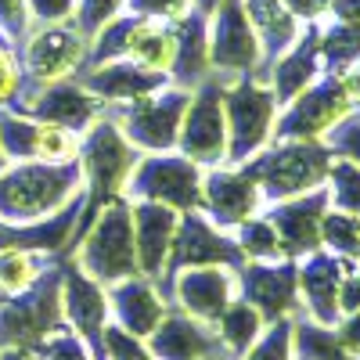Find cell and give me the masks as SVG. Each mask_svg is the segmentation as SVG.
<instances>
[{
    "instance_id": "obj_6",
    "label": "cell",
    "mask_w": 360,
    "mask_h": 360,
    "mask_svg": "<svg viewBox=\"0 0 360 360\" xmlns=\"http://www.w3.org/2000/svg\"><path fill=\"white\" fill-rule=\"evenodd\" d=\"M79 159H83V176L90 184V209L83 213V220L101 209V202L123 195L130 184V173L137 166V148L130 144V137L119 130L115 119H98L90 127L86 141L79 144Z\"/></svg>"
},
{
    "instance_id": "obj_47",
    "label": "cell",
    "mask_w": 360,
    "mask_h": 360,
    "mask_svg": "<svg viewBox=\"0 0 360 360\" xmlns=\"http://www.w3.org/2000/svg\"><path fill=\"white\" fill-rule=\"evenodd\" d=\"M335 76H339V83H342V90H346V98H349L353 108H356V105H360V58H356L353 65L339 69Z\"/></svg>"
},
{
    "instance_id": "obj_13",
    "label": "cell",
    "mask_w": 360,
    "mask_h": 360,
    "mask_svg": "<svg viewBox=\"0 0 360 360\" xmlns=\"http://www.w3.org/2000/svg\"><path fill=\"white\" fill-rule=\"evenodd\" d=\"M188 101H191L188 90H159L152 98L130 101V112L123 119H115V123L130 137V144L148 148V152H166L180 137Z\"/></svg>"
},
{
    "instance_id": "obj_44",
    "label": "cell",
    "mask_w": 360,
    "mask_h": 360,
    "mask_svg": "<svg viewBox=\"0 0 360 360\" xmlns=\"http://www.w3.org/2000/svg\"><path fill=\"white\" fill-rule=\"evenodd\" d=\"M339 314H360V266H349L339 285Z\"/></svg>"
},
{
    "instance_id": "obj_9",
    "label": "cell",
    "mask_w": 360,
    "mask_h": 360,
    "mask_svg": "<svg viewBox=\"0 0 360 360\" xmlns=\"http://www.w3.org/2000/svg\"><path fill=\"white\" fill-rule=\"evenodd\" d=\"M259 65H263V47L242 0H227L217 8L213 33H209V69L220 79L234 83L242 76H256Z\"/></svg>"
},
{
    "instance_id": "obj_16",
    "label": "cell",
    "mask_w": 360,
    "mask_h": 360,
    "mask_svg": "<svg viewBox=\"0 0 360 360\" xmlns=\"http://www.w3.org/2000/svg\"><path fill=\"white\" fill-rule=\"evenodd\" d=\"M259 188L256 180L242 169H213L209 176H202V205L205 217L213 220L220 231H234L238 224H245L249 217L259 213Z\"/></svg>"
},
{
    "instance_id": "obj_22",
    "label": "cell",
    "mask_w": 360,
    "mask_h": 360,
    "mask_svg": "<svg viewBox=\"0 0 360 360\" xmlns=\"http://www.w3.org/2000/svg\"><path fill=\"white\" fill-rule=\"evenodd\" d=\"M148 349L155 353V360H202L209 353H220L224 346L213 324H202L184 310H166L162 324L148 335Z\"/></svg>"
},
{
    "instance_id": "obj_28",
    "label": "cell",
    "mask_w": 360,
    "mask_h": 360,
    "mask_svg": "<svg viewBox=\"0 0 360 360\" xmlns=\"http://www.w3.org/2000/svg\"><path fill=\"white\" fill-rule=\"evenodd\" d=\"M213 328H217V339H220L224 353H231L234 360H242V356L256 346V339L263 335L266 321L259 317V310H256L252 303H245V299L238 295L234 303L220 314V321H217Z\"/></svg>"
},
{
    "instance_id": "obj_8",
    "label": "cell",
    "mask_w": 360,
    "mask_h": 360,
    "mask_svg": "<svg viewBox=\"0 0 360 360\" xmlns=\"http://www.w3.org/2000/svg\"><path fill=\"white\" fill-rule=\"evenodd\" d=\"M224 90L227 79H205L195 98L188 101L184 123H180V152L195 166H220L227 162V115H224Z\"/></svg>"
},
{
    "instance_id": "obj_27",
    "label": "cell",
    "mask_w": 360,
    "mask_h": 360,
    "mask_svg": "<svg viewBox=\"0 0 360 360\" xmlns=\"http://www.w3.org/2000/svg\"><path fill=\"white\" fill-rule=\"evenodd\" d=\"M123 54L134 58L141 69H152V72H169L176 62V33L166 25H152V22H141L127 29V44Z\"/></svg>"
},
{
    "instance_id": "obj_7",
    "label": "cell",
    "mask_w": 360,
    "mask_h": 360,
    "mask_svg": "<svg viewBox=\"0 0 360 360\" xmlns=\"http://www.w3.org/2000/svg\"><path fill=\"white\" fill-rule=\"evenodd\" d=\"M353 112V101L335 72H321L303 94H295L288 105H281L278 123H274V141H324L328 130L339 127Z\"/></svg>"
},
{
    "instance_id": "obj_49",
    "label": "cell",
    "mask_w": 360,
    "mask_h": 360,
    "mask_svg": "<svg viewBox=\"0 0 360 360\" xmlns=\"http://www.w3.org/2000/svg\"><path fill=\"white\" fill-rule=\"evenodd\" d=\"M25 0H0V25H11V29H22L25 22Z\"/></svg>"
},
{
    "instance_id": "obj_40",
    "label": "cell",
    "mask_w": 360,
    "mask_h": 360,
    "mask_svg": "<svg viewBox=\"0 0 360 360\" xmlns=\"http://www.w3.org/2000/svg\"><path fill=\"white\" fill-rule=\"evenodd\" d=\"M44 360H94L90 356V346L76 335V332H54L40 342Z\"/></svg>"
},
{
    "instance_id": "obj_36",
    "label": "cell",
    "mask_w": 360,
    "mask_h": 360,
    "mask_svg": "<svg viewBox=\"0 0 360 360\" xmlns=\"http://www.w3.org/2000/svg\"><path fill=\"white\" fill-rule=\"evenodd\" d=\"M33 137H37V119L4 115L0 119V152L11 159H33Z\"/></svg>"
},
{
    "instance_id": "obj_24",
    "label": "cell",
    "mask_w": 360,
    "mask_h": 360,
    "mask_svg": "<svg viewBox=\"0 0 360 360\" xmlns=\"http://www.w3.org/2000/svg\"><path fill=\"white\" fill-rule=\"evenodd\" d=\"M25 108L33 112L40 123H58V127H69V130H90L98 123V112H101V98L90 94L86 86L76 83H51L40 98H29Z\"/></svg>"
},
{
    "instance_id": "obj_17",
    "label": "cell",
    "mask_w": 360,
    "mask_h": 360,
    "mask_svg": "<svg viewBox=\"0 0 360 360\" xmlns=\"http://www.w3.org/2000/svg\"><path fill=\"white\" fill-rule=\"evenodd\" d=\"M86 54V40L79 29L65 22H44L25 40V65L40 83H58L79 69Z\"/></svg>"
},
{
    "instance_id": "obj_45",
    "label": "cell",
    "mask_w": 360,
    "mask_h": 360,
    "mask_svg": "<svg viewBox=\"0 0 360 360\" xmlns=\"http://www.w3.org/2000/svg\"><path fill=\"white\" fill-rule=\"evenodd\" d=\"M281 4L299 22H321V18H328V0H281Z\"/></svg>"
},
{
    "instance_id": "obj_41",
    "label": "cell",
    "mask_w": 360,
    "mask_h": 360,
    "mask_svg": "<svg viewBox=\"0 0 360 360\" xmlns=\"http://www.w3.org/2000/svg\"><path fill=\"white\" fill-rule=\"evenodd\" d=\"M191 0H130V11L144 18H184Z\"/></svg>"
},
{
    "instance_id": "obj_55",
    "label": "cell",
    "mask_w": 360,
    "mask_h": 360,
    "mask_svg": "<svg viewBox=\"0 0 360 360\" xmlns=\"http://www.w3.org/2000/svg\"><path fill=\"white\" fill-rule=\"evenodd\" d=\"M356 266H360V263H356Z\"/></svg>"
},
{
    "instance_id": "obj_23",
    "label": "cell",
    "mask_w": 360,
    "mask_h": 360,
    "mask_svg": "<svg viewBox=\"0 0 360 360\" xmlns=\"http://www.w3.org/2000/svg\"><path fill=\"white\" fill-rule=\"evenodd\" d=\"M321 72H324V65H321V47H317V22H307L299 40L266 69V86L274 90L278 105H288L295 94H303Z\"/></svg>"
},
{
    "instance_id": "obj_14",
    "label": "cell",
    "mask_w": 360,
    "mask_h": 360,
    "mask_svg": "<svg viewBox=\"0 0 360 360\" xmlns=\"http://www.w3.org/2000/svg\"><path fill=\"white\" fill-rule=\"evenodd\" d=\"M176 310L202 324H217L220 314L238 299V270L231 266H184L169 278Z\"/></svg>"
},
{
    "instance_id": "obj_30",
    "label": "cell",
    "mask_w": 360,
    "mask_h": 360,
    "mask_svg": "<svg viewBox=\"0 0 360 360\" xmlns=\"http://www.w3.org/2000/svg\"><path fill=\"white\" fill-rule=\"evenodd\" d=\"M317 47L324 72H339L360 58V22H317Z\"/></svg>"
},
{
    "instance_id": "obj_10",
    "label": "cell",
    "mask_w": 360,
    "mask_h": 360,
    "mask_svg": "<svg viewBox=\"0 0 360 360\" xmlns=\"http://www.w3.org/2000/svg\"><path fill=\"white\" fill-rule=\"evenodd\" d=\"M127 195L137 202H162L176 213H188V209L202 205V173L198 166L184 155V159H173V155H155V159H144L141 166H134L130 173V184Z\"/></svg>"
},
{
    "instance_id": "obj_32",
    "label": "cell",
    "mask_w": 360,
    "mask_h": 360,
    "mask_svg": "<svg viewBox=\"0 0 360 360\" xmlns=\"http://www.w3.org/2000/svg\"><path fill=\"white\" fill-rule=\"evenodd\" d=\"M234 242L238 249L245 252L249 263H274V259H285V249H281V238L274 231V224H270L266 217H249L245 224L234 227Z\"/></svg>"
},
{
    "instance_id": "obj_42",
    "label": "cell",
    "mask_w": 360,
    "mask_h": 360,
    "mask_svg": "<svg viewBox=\"0 0 360 360\" xmlns=\"http://www.w3.org/2000/svg\"><path fill=\"white\" fill-rule=\"evenodd\" d=\"M18 86H22V76H18V62H15V54H11L8 47H0V105L15 101Z\"/></svg>"
},
{
    "instance_id": "obj_31",
    "label": "cell",
    "mask_w": 360,
    "mask_h": 360,
    "mask_svg": "<svg viewBox=\"0 0 360 360\" xmlns=\"http://www.w3.org/2000/svg\"><path fill=\"white\" fill-rule=\"evenodd\" d=\"M321 249L335 252L339 259L360 263V217L328 205V213L321 220Z\"/></svg>"
},
{
    "instance_id": "obj_35",
    "label": "cell",
    "mask_w": 360,
    "mask_h": 360,
    "mask_svg": "<svg viewBox=\"0 0 360 360\" xmlns=\"http://www.w3.org/2000/svg\"><path fill=\"white\" fill-rule=\"evenodd\" d=\"M44 274L40 259L25 249H0V295H18Z\"/></svg>"
},
{
    "instance_id": "obj_48",
    "label": "cell",
    "mask_w": 360,
    "mask_h": 360,
    "mask_svg": "<svg viewBox=\"0 0 360 360\" xmlns=\"http://www.w3.org/2000/svg\"><path fill=\"white\" fill-rule=\"evenodd\" d=\"M328 18H335V22H360V0H328Z\"/></svg>"
},
{
    "instance_id": "obj_46",
    "label": "cell",
    "mask_w": 360,
    "mask_h": 360,
    "mask_svg": "<svg viewBox=\"0 0 360 360\" xmlns=\"http://www.w3.org/2000/svg\"><path fill=\"white\" fill-rule=\"evenodd\" d=\"M335 335L342 339V346H346L353 356H360V314L339 317V321H335Z\"/></svg>"
},
{
    "instance_id": "obj_20",
    "label": "cell",
    "mask_w": 360,
    "mask_h": 360,
    "mask_svg": "<svg viewBox=\"0 0 360 360\" xmlns=\"http://www.w3.org/2000/svg\"><path fill=\"white\" fill-rule=\"evenodd\" d=\"M130 217H134V245H137V274L159 281L166 274L169 249H173V234L180 213L162 202H130Z\"/></svg>"
},
{
    "instance_id": "obj_15",
    "label": "cell",
    "mask_w": 360,
    "mask_h": 360,
    "mask_svg": "<svg viewBox=\"0 0 360 360\" xmlns=\"http://www.w3.org/2000/svg\"><path fill=\"white\" fill-rule=\"evenodd\" d=\"M328 205H332L328 188H317V191L266 205L263 217L274 224V231L281 238V249H285V259H303V256L321 249V220L328 213Z\"/></svg>"
},
{
    "instance_id": "obj_34",
    "label": "cell",
    "mask_w": 360,
    "mask_h": 360,
    "mask_svg": "<svg viewBox=\"0 0 360 360\" xmlns=\"http://www.w3.org/2000/svg\"><path fill=\"white\" fill-rule=\"evenodd\" d=\"M328 198H332V209H342V213L360 217V166L349 159H332V169H328Z\"/></svg>"
},
{
    "instance_id": "obj_26",
    "label": "cell",
    "mask_w": 360,
    "mask_h": 360,
    "mask_svg": "<svg viewBox=\"0 0 360 360\" xmlns=\"http://www.w3.org/2000/svg\"><path fill=\"white\" fill-rule=\"evenodd\" d=\"M176 79H184V83H202L209 79V22L202 11L195 15H184L180 18V29H176Z\"/></svg>"
},
{
    "instance_id": "obj_38",
    "label": "cell",
    "mask_w": 360,
    "mask_h": 360,
    "mask_svg": "<svg viewBox=\"0 0 360 360\" xmlns=\"http://www.w3.org/2000/svg\"><path fill=\"white\" fill-rule=\"evenodd\" d=\"M101 349H105V360H155V353L148 349L144 339L123 332L119 324H105Z\"/></svg>"
},
{
    "instance_id": "obj_4",
    "label": "cell",
    "mask_w": 360,
    "mask_h": 360,
    "mask_svg": "<svg viewBox=\"0 0 360 360\" xmlns=\"http://www.w3.org/2000/svg\"><path fill=\"white\" fill-rule=\"evenodd\" d=\"M278 98L266 83L242 76L224 90V115H227V162L242 166L274 141L278 123Z\"/></svg>"
},
{
    "instance_id": "obj_50",
    "label": "cell",
    "mask_w": 360,
    "mask_h": 360,
    "mask_svg": "<svg viewBox=\"0 0 360 360\" xmlns=\"http://www.w3.org/2000/svg\"><path fill=\"white\" fill-rule=\"evenodd\" d=\"M0 360H37L33 349H18V346H4L0 349Z\"/></svg>"
},
{
    "instance_id": "obj_3",
    "label": "cell",
    "mask_w": 360,
    "mask_h": 360,
    "mask_svg": "<svg viewBox=\"0 0 360 360\" xmlns=\"http://www.w3.org/2000/svg\"><path fill=\"white\" fill-rule=\"evenodd\" d=\"M76 266L101 285H115L137 274V245H134V217L130 202L112 198L98 209L94 227L76 252Z\"/></svg>"
},
{
    "instance_id": "obj_1",
    "label": "cell",
    "mask_w": 360,
    "mask_h": 360,
    "mask_svg": "<svg viewBox=\"0 0 360 360\" xmlns=\"http://www.w3.org/2000/svg\"><path fill=\"white\" fill-rule=\"evenodd\" d=\"M332 159L335 155L324 141H270L259 155L242 166L256 180L263 205H270L324 188Z\"/></svg>"
},
{
    "instance_id": "obj_52",
    "label": "cell",
    "mask_w": 360,
    "mask_h": 360,
    "mask_svg": "<svg viewBox=\"0 0 360 360\" xmlns=\"http://www.w3.org/2000/svg\"><path fill=\"white\" fill-rule=\"evenodd\" d=\"M202 360H234V356H231V353H224V349H220V353H209V356H202Z\"/></svg>"
},
{
    "instance_id": "obj_12",
    "label": "cell",
    "mask_w": 360,
    "mask_h": 360,
    "mask_svg": "<svg viewBox=\"0 0 360 360\" xmlns=\"http://www.w3.org/2000/svg\"><path fill=\"white\" fill-rule=\"evenodd\" d=\"M238 292H242L245 303L259 310L266 324L303 314V303H299V259L245 263L238 270Z\"/></svg>"
},
{
    "instance_id": "obj_53",
    "label": "cell",
    "mask_w": 360,
    "mask_h": 360,
    "mask_svg": "<svg viewBox=\"0 0 360 360\" xmlns=\"http://www.w3.org/2000/svg\"><path fill=\"white\" fill-rule=\"evenodd\" d=\"M4 166H8V155H4V152H0V173H4Z\"/></svg>"
},
{
    "instance_id": "obj_25",
    "label": "cell",
    "mask_w": 360,
    "mask_h": 360,
    "mask_svg": "<svg viewBox=\"0 0 360 360\" xmlns=\"http://www.w3.org/2000/svg\"><path fill=\"white\" fill-rule=\"evenodd\" d=\"M86 90L98 98H112V101H141L162 90V72L141 69L137 62L119 58V62L94 65V72L86 76Z\"/></svg>"
},
{
    "instance_id": "obj_21",
    "label": "cell",
    "mask_w": 360,
    "mask_h": 360,
    "mask_svg": "<svg viewBox=\"0 0 360 360\" xmlns=\"http://www.w3.org/2000/svg\"><path fill=\"white\" fill-rule=\"evenodd\" d=\"M108 314L115 317V324L123 328V332H130L137 339H148L162 324L166 303H162V295H159L152 278L134 274L127 281L108 285Z\"/></svg>"
},
{
    "instance_id": "obj_33",
    "label": "cell",
    "mask_w": 360,
    "mask_h": 360,
    "mask_svg": "<svg viewBox=\"0 0 360 360\" xmlns=\"http://www.w3.org/2000/svg\"><path fill=\"white\" fill-rule=\"evenodd\" d=\"M33 159H37V162H51V166L76 162V159H79V141H76V130L58 127V123H37Z\"/></svg>"
},
{
    "instance_id": "obj_19",
    "label": "cell",
    "mask_w": 360,
    "mask_h": 360,
    "mask_svg": "<svg viewBox=\"0 0 360 360\" xmlns=\"http://www.w3.org/2000/svg\"><path fill=\"white\" fill-rule=\"evenodd\" d=\"M349 266H356V263L339 259L328 249H317L299 259V303H303V314L310 321L335 324L342 317L339 314V285Z\"/></svg>"
},
{
    "instance_id": "obj_43",
    "label": "cell",
    "mask_w": 360,
    "mask_h": 360,
    "mask_svg": "<svg viewBox=\"0 0 360 360\" xmlns=\"http://www.w3.org/2000/svg\"><path fill=\"white\" fill-rule=\"evenodd\" d=\"M79 0H25V8L33 11L37 22H62L76 11Z\"/></svg>"
},
{
    "instance_id": "obj_37",
    "label": "cell",
    "mask_w": 360,
    "mask_h": 360,
    "mask_svg": "<svg viewBox=\"0 0 360 360\" xmlns=\"http://www.w3.org/2000/svg\"><path fill=\"white\" fill-rule=\"evenodd\" d=\"M292 317L288 321H274L263 328V335L256 339V346L242 356V360H292Z\"/></svg>"
},
{
    "instance_id": "obj_51",
    "label": "cell",
    "mask_w": 360,
    "mask_h": 360,
    "mask_svg": "<svg viewBox=\"0 0 360 360\" xmlns=\"http://www.w3.org/2000/svg\"><path fill=\"white\" fill-rule=\"evenodd\" d=\"M191 4H195L202 15H209V11H217L220 4H227V0H191Z\"/></svg>"
},
{
    "instance_id": "obj_39",
    "label": "cell",
    "mask_w": 360,
    "mask_h": 360,
    "mask_svg": "<svg viewBox=\"0 0 360 360\" xmlns=\"http://www.w3.org/2000/svg\"><path fill=\"white\" fill-rule=\"evenodd\" d=\"M324 144L332 148V155L349 159V162H356V166H360V112H349L339 127L328 130Z\"/></svg>"
},
{
    "instance_id": "obj_54",
    "label": "cell",
    "mask_w": 360,
    "mask_h": 360,
    "mask_svg": "<svg viewBox=\"0 0 360 360\" xmlns=\"http://www.w3.org/2000/svg\"><path fill=\"white\" fill-rule=\"evenodd\" d=\"M292 360H299V356H292Z\"/></svg>"
},
{
    "instance_id": "obj_18",
    "label": "cell",
    "mask_w": 360,
    "mask_h": 360,
    "mask_svg": "<svg viewBox=\"0 0 360 360\" xmlns=\"http://www.w3.org/2000/svg\"><path fill=\"white\" fill-rule=\"evenodd\" d=\"M62 314L86 346L105 353L101 335H105V324H108V292H105L101 281L83 274L76 263L62 266Z\"/></svg>"
},
{
    "instance_id": "obj_11",
    "label": "cell",
    "mask_w": 360,
    "mask_h": 360,
    "mask_svg": "<svg viewBox=\"0 0 360 360\" xmlns=\"http://www.w3.org/2000/svg\"><path fill=\"white\" fill-rule=\"evenodd\" d=\"M249 259L238 249L234 238H227L209 217L195 213H180L176 220V234H173V249H169V263H166V281L184 266H231L242 270Z\"/></svg>"
},
{
    "instance_id": "obj_5",
    "label": "cell",
    "mask_w": 360,
    "mask_h": 360,
    "mask_svg": "<svg viewBox=\"0 0 360 360\" xmlns=\"http://www.w3.org/2000/svg\"><path fill=\"white\" fill-rule=\"evenodd\" d=\"M62 321V270H51V274H40L25 292L8 295L0 303V346L40 349V342L54 335Z\"/></svg>"
},
{
    "instance_id": "obj_2",
    "label": "cell",
    "mask_w": 360,
    "mask_h": 360,
    "mask_svg": "<svg viewBox=\"0 0 360 360\" xmlns=\"http://www.w3.org/2000/svg\"><path fill=\"white\" fill-rule=\"evenodd\" d=\"M79 188V169L72 162H18L0 173V220L8 224H33L65 205Z\"/></svg>"
},
{
    "instance_id": "obj_29",
    "label": "cell",
    "mask_w": 360,
    "mask_h": 360,
    "mask_svg": "<svg viewBox=\"0 0 360 360\" xmlns=\"http://www.w3.org/2000/svg\"><path fill=\"white\" fill-rule=\"evenodd\" d=\"M292 353L299 360H360L342 346L335 324H317L307 314L292 317Z\"/></svg>"
}]
</instances>
